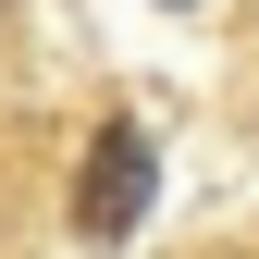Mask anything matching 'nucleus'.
Listing matches in <instances>:
<instances>
[{
    "label": "nucleus",
    "instance_id": "1",
    "mask_svg": "<svg viewBox=\"0 0 259 259\" xmlns=\"http://www.w3.org/2000/svg\"><path fill=\"white\" fill-rule=\"evenodd\" d=\"M136 185H148V148H136V123H111V136H99V173L62 185V222H74V235H123Z\"/></svg>",
    "mask_w": 259,
    "mask_h": 259
},
{
    "label": "nucleus",
    "instance_id": "2",
    "mask_svg": "<svg viewBox=\"0 0 259 259\" xmlns=\"http://www.w3.org/2000/svg\"><path fill=\"white\" fill-rule=\"evenodd\" d=\"M37 210H50V185H37V148L0 123V259H13V235H25Z\"/></svg>",
    "mask_w": 259,
    "mask_h": 259
},
{
    "label": "nucleus",
    "instance_id": "3",
    "mask_svg": "<svg viewBox=\"0 0 259 259\" xmlns=\"http://www.w3.org/2000/svg\"><path fill=\"white\" fill-rule=\"evenodd\" d=\"M173 259H259V235H198V247H173Z\"/></svg>",
    "mask_w": 259,
    "mask_h": 259
},
{
    "label": "nucleus",
    "instance_id": "4",
    "mask_svg": "<svg viewBox=\"0 0 259 259\" xmlns=\"http://www.w3.org/2000/svg\"><path fill=\"white\" fill-rule=\"evenodd\" d=\"M13 13H25V0H0V62H13V50H25V25H13Z\"/></svg>",
    "mask_w": 259,
    "mask_h": 259
}]
</instances>
